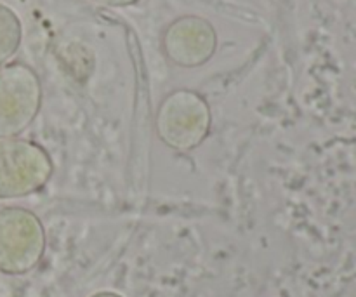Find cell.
Segmentation results:
<instances>
[{"label": "cell", "mask_w": 356, "mask_h": 297, "mask_svg": "<svg viewBox=\"0 0 356 297\" xmlns=\"http://www.w3.org/2000/svg\"><path fill=\"white\" fill-rule=\"evenodd\" d=\"M211 106L200 94L190 89L169 93L156 110V136L176 152L198 148L211 132Z\"/></svg>", "instance_id": "cell-1"}, {"label": "cell", "mask_w": 356, "mask_h": 297, "mask_svg": "<svg viewBox=\"0 0 356 297\" xmlns=\"http://www.w3.org/2000/svg\"><path fill=\"white\" fill-rule=\"evenodd\" d=\"M45 243V230L37 214L23 207L0 209V273H30L44 257Z\"/></svg>", "instance_id": "cell-2"}, {"label": "cell", "mask_w": 356, "mask_h": 297, "mask_svg": "<svg viewBox=\"0 0 356 297\" xmlns=\"http://www.w3.org/2000/svg\"><path fill=\"white\" fill-rule=\"evenodd\" d=\"M54 163L40 145L28 139H0V200L24 198L51 179Z\"/></svg>", "instance_id": "cell-3"}, {"label": "cell", "mask_w": 356, "mask_h": 297, "mask_svg": "<svg viewBox=\"0 0 356 297\" xmlns=\"http://www.w3.org/2000/svg\"><path fill=\"white\" fill-rule=\"evenodd\" d=\"M42 104V83L23 63L0 68V139L17 138L35 122Z\"/></svg>", "instance_id": "cell-4"}, {"label": "cell", "mask_w": 356, "mask_h": 297, "mask_svg": "<svg viewBox=\"0 0 356 297\" xmlns=\"http://www.w3.org/2000/svg\"><path fill=\"white\" fill-rule=\"evenodd\" d=\"M162 47L167 59L181 68L205 65L218 49V33L205 17L181 16L163 31Z\"/></svg>", "instance_id": "cell-5"}, {"label": "cell", "mask_w": 356, "mask_h": 297, "mask_svg": "<svg viewBox=\"0 0 356 297\" xmlns=\"http://www.w3.org/2000/svg\"><path fill=\"white\" fill-rule=\"evenodd\" d=\"M21 37L23 30L17 14L0 3V66L6 65L16 54L21 45Z\"/></svg>", "instance_id": "cell-6"}, {"label": "cell", "mask_w": 356, "mask_h": 297, "mask_svg": "<svg viewBox=\"0 0 356 297\" xmlns=\"http://www.w3.org/2000/svg\"><path fill=\"white\" fill-rule=\"evenodd\" d=\"M94 3H99V6L104 7H129L134 6V3H139L141 0H90Z\"/></svg>", "instance_id": "cell-7"}, {"label": "cell", "mask_w": 356, "mask_h": 297, "mask_svg": "<svg viewBox=\"0 0 356 297\" xmlns=\"http://www.w3.org/2000/svg\"><path fill=\"white\" fill-rule=\"evenodd\" d=\"M90 297H122V296L117 294V292H97V294H94Z\"/></svg>", "instance_id": "cell-8"}]
</instances>
